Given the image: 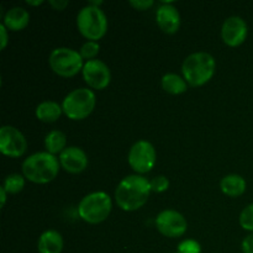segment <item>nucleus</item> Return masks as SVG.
Here are the masks:
<instances>
[{
    "label": "nucleus",
    "mask_w": 253,
    "mask_h": 253,
    "mask_svg": "<svg viewBox=\"0 0 253 253\" xmlns=\"http://www.w3.org/2000/svg\"><path fill=\"white\" fill-rule=\"evenodd\" d=\"M151 192V183L147 178L140 174L127 175L116 187V204L124 211H136L147 203Z\"/></svg>",
    "instance_id": "obj_1"
},
{
    "label": "nucleus",
    "mask_w": 253,
    "mask_h": 253,
    "mask_svg": "<svg viewBox=\"0 0 253 253\" xmlns=\"http://www.w3.org/2000/svg\"><path fill=\"white\" fill-rule=\"evenodd\" d=\"M59 160L46 152H37L27 157L22 163V174L35 184H47L58 175Z\"/></svg>",
    "instance_id": "obj_2"
},
{
    "label": "nucleus",
    "mask_w": 253,
    "mask_h": 253,
    "mask_svg": "<svg viewBox=\"0 0 253 253\" xmlns=\"http://www.w3.org/2000/svg\"><path fill=\"white\" fill-rule=\"evenodd\" d=\"M216 62L207 52H195L189 54L182 64V73L190 86H202L214 77Z\"/></svg>",
    "instance_id": "obj_3"
},
{
    "label": "nucleus",
    "mask_w": 253,
    "mask_h": 253,
    "mask_svg": "<svg viewBox=\"0 0 253 253\" xmlns=\"http://www.w3.org/2000/svg\"><path fill=\"white\" fill-rule=\"evenodd\" d=\"M77 27L88 41L98 42L108 31V17L100 7L88 4L77 15Z\"/></svg>",
    "instance_id": "obj_4"
},
{
    "label": "nucleus",
    "mask_w": 253,
    "mask_h": 253,
    "mask_svg": "<svg viewBox=\"0 0 253 253\" xmlns=\"http://www.w3.org/2000/svg\"><path fill=\"white\" fill-rule=\"evenodd\" d=\"M113 209L111 198L104 192H94L85 195L78 205V214L82 220L91 225L105 221Z\"/></svg>",
    "instance_id": "obj_5"
},
{
    "label": "nucleus",
    "mask_w": 253,
    "mask_h": 253,
    "mask_svg": "<svg viewBox=\"0 0 253 253\" xmlns=\"http://www.w3.org/2000/svg\"><path fill=\"white\" fill-rule=\"evenodd\" d=\"M96 98L91 89L78 88L72 90L62 101V109L71 120H84L93 113Z\"/></svg>",
    "instance_id": "obj_6"
},
{
    "label": "nucleus",
    "mask_w": 253,
    "mask_h": 253,
    "mask_svg": "<svg viewBox=\"0 0 253 253\" xmlns=\"http://www.w3.org/2000/svg\"><path fill=\"white\" fill-rule=\"evenodd\" d=\"M52 71L63 78H72L83 71V57L78 51L68 47H58L51 52L48 58Z\"/></svg>",
    "instance_id": "obj_7"
},
{
    "label": "nucleus",
    "mask_w": 253,
    "mask_h": 253,
    "mask_svg": "<svg viewBox=\"0 0 253 253\" xmlns=\"http://www.w3.org/2000/svg\"><path fill=\"white\" fill-rule=\"evenodd\" d=\"M127 161L130 167L141 175L153 169L157 161V153L152 143L146 140H140L133 143L128 151Z\"/></svg>",
    "instance_id": "obj_8"
},
{
    "label": "nucleus",
    "mask_w": 253,
    "mask_h": 253,
    "mask_svg": "<svg viewBox=\"0 0 253 253\" xmlns=\"http://www.w3.org/2000/svg\"><path fill=\"white\" fill-rule=\"evenodd\" d=\"M156 227L166 237L177 239L183 236L188 229L185 217L177 210H163L156 217Z\"/></svg>",
    "instance_id": "obj_9"
},
{
    "label": "nucleus",
    "mask_w": 253,
    "mask_h": 253,
    "mask_svg": "<svg viewBox=\"0 0 253 253\" xmlns=\"http://www.w3.org/2000/svg\"><path fill=\"white\" fill-rule=\"evenodd\" d=\"M27 150L25 136L14 126H2L0 128V152L6 157L19 158Z\"/></svg>",
    "instance_id": "obj_10"
},
{
    "label": "nucleus",
    "mask_w": 253,
    "mask_h": 253,
    "mask_svg": "<svg viewBox=\"0 0 253 253\" xmlns=\"http://www.w3.org/2000/svg\"><path fill=\"white\" fill-rule=\"evenodd\" d=\"M83 78L84 82L90 86L91 89L103 90L110 84L111 72L106 63L100 59H91L86 61L83 67Z\"/></svg>",
    "instance_id": "obj_11"
},
{
    "label": "nucleus",
    "mask_w": 253,
    "mask_h": 253,
    "mask_svg": "<svg viewBox=\"0 0 253 253\" xmlns=\"http://www.w3.org/2000/svg\"><path fill=\"white\" fill-rule=\"evenodd\" d=\"M249 35L246 21L240 16H231L226 19L221 27V37L225 44L237 47L245 42Z\"/></svg>",
    "instance_id": "obj_12"
},
{
    "label": "nucleus",
    "mask_w": 253,
    "mask_h": 253,
    "mask_svg": "<svg viewBox=\"0 0 253 253\" xmlns=\"http://www.w3.org/2000/svg\"><path fill=\"white\" fill-rule=\"evenodd\" d=\"M59 163L66 172L78 174L88 167V157L82 148L71 146L59 155Z\"/></svg>",
    "instance_id": "obj_13"
},
{
    "label": "nucleus",
    "mask_w": 253,
    "mask_h": 253,
    "mask_svg": "<svg viewBox=\"0 0 253 253\" xmlns=\"http://www.w3.org/2000/svg\"><path fill=\"white\" fill-rule=\"evenodd\" d=\"M156 20L163 32L173 35L180 27L179 11L172 5V2H163L156 12Z\"/></svg>",
    "instance_id": "obj_14"
},
{
    "label": "nucleus",
    "mask_w": 253,
    "mask_h": 253,
    "mask_svg": "<svg viewBox=\"0 0 253 253\" xmlns=\"http://www.w3.org/2000/svg\"><path fill=\"white\" fill-rule=\"evenodd\" d=\"M63 237L56 230H47L40 236L39 253H61L63 250Z\"/></svg>",
    "instance_id": "obj_15"
},
{
    "label": "nucleus",
    "mask_w": 253,
    "mask_h": 253,
    "mask_svg": "<svg viewBox=\"0 0 253 253\" xmlns=\"http://www.w3.org/2000/svg\"><path fill=\"white\" fill-rule=\"evenodd\" d=\"M30 14L26 9L20 6L7 10L4 16V26L10 31H21L29 25Z\"/></svg>",
    "instance_id": "obj_16"
},
{
    "label": "nucleus",
    "mask_w": 253,
    "mask_h": 253,
    "mask_svg": "<svg viewBox=\"0 0 253 253\" xmlns=\"http://www.w3.org/2000/svg\"><path fill=\"white\" fill-rule=\"evenodd\" d=\"M246 180L239 174H229L224 177L220 182V188L225 195L231 198H237L242 195L246 190Z\"/></svg>",
    "instance_id": "obj_17"
},
{
    "label": "nucleus",
    "mask_w": 253,
    "mask_h": 253,
    "mask_svg": "<svg viewBox=\"0 0 253 253\" xmlns=\"http://www.w3.org/2000/svg\"><path fill=\"white\" fill-rule=\"evenodd\" d=\"M62 113H63L62 105L52 100L42 101L36 108V118L40 121H43L47 124L56 123L61 118Z\"/></svg>",
    "instance_id": "obj_18"
},
{
    "label": "nucleus",
    "mask_w": 253,
    "mask_h": 253,
    "mask_svg": "<svg viewBox=\"0 0 253 253\" xmlns=\"http://www.w3.org/2000/svg\"><path fill=\"white\" fill-rule=\"evenodd\" d=\"M162 88L163 90L167 91L168 94L172 95H179L187 91L188 83L184 78L175 73H167L162 77Z\"/></svg>",
    "instance_id": "obj_19"
},
{
    "label": "nucleus",
    "mask_w": 253,
    "mask_h": 253,
    "mask_svg": "<svg viewBox=\"0 0 253 253\" xmlns=\"http://www.w3.org/2000/svg\"><path fill=\"white\" fill-rule=\"evenodd\" d=\"M67 145V137L62 131L59 130H52L44 137V147H46L47 152L51 155H61L64 150H66Z\"/></svg>",
    "instance_id": "obj_20"
},
{
    "label": "nucleus",
    "mask_w": 253,
    "mask_h": 253,
    "mask_svg": "<svg viewBox=\"0 0 253 253\" xmlns=\"http://www.w3.org/2000/svg\"><path fill=\"white\" fill-rule=\"evenodd\" d=\"M2 187L9 194H17V193L24 189L25 178L22 175L17 174V173H12V174H9L5 178Z\"/></svg>",
    "instance_id": "obj_21"
},
{
    "label": "nucleus",
    "mask_w": 253,
    "mask_h": 253,
    "mask_svg": "<svg viewBox=\"0 0 253 253\" xmlns=\"http://www.w3.org/2000/svg\"><path fill=\"white\" fill-rule=\"evenodd\" d=\"M99 51H100V44L95 41H86L83 46L79 49V53L83 57V59H95V57L98 56Z\"/></svg>",
    "instance_id": "obj_22"
},
{
    "label": "nucleus",
    "mask_w": 253,
    "mask_h": 253,
    "mask_svg": "<svg viewBox=\"0 0 253 253\" xmlns=\"http://www.w3.org/2000/svg\"><path fill=\"white\" fill-rule=\"evenodd\" d=\"M240 225L244 230L253 232V204L247 205L240 214Z\"/></svg>",
    "instance_id": "obj_23"
},
{
    "label": "nucleus",
    "mask_w": 253,
    "mask_h": 253,
    "mask_svg": "<svg viewBox=\"0 0 253 253\" xmlns=\"http://www.w3.org/2000/svg\"><path fill=\"white\" fill-rule=\"evenodd\" d=\"M202 247L195 240H184L178 245V253H200Z\"/></svg>",
    "instance_id": "obj_24"
},
{
    "label": "nucleus",
    "mask_w": 253,
    "mask_h": 253,
    "mask_svg": "<svg viewBox=\"0 0 253 253\" xmlns=\"http://www.w3.org/2000/svg\"><path fill=\"white\" fill-rule=\"evenodd\" d=\"M151 189L155 193H163L169 188V180L165 175H157L150 180Z\"/></svg>",
    "instance_id": "obj_25"
},
{
    "label": "nucleus",
    "mask_w": 253,
    "mask_h": 253,
    "mask_svg": "<svg viewBox=\"0 0 253 253\" xmlns=\"http://www.w3.org/2000/svg\"><path fill=\"white\" fill-rule=\"evenodd\" d=\"M153 4H155L153 0H131L130 1L131 6L135 7L136 10H140V11L150 9L151 6H153Z\"/></svg>",
    "instance_id": "obj_26"
},
{
    "label": "nucleus",
    "mask_w": 253,
    "mask_h": 253,
    "mask_svg": "<svg viewBox=\"0 0 253 253\" xmlns=\"http://www.w3.org/2000/svg\"><path fill=\"white\" fill-rule=\"evenodd\" d=\"M242 252L253 253V232L245 237L244 241H242Z\"/></svg>",
    "instance_id": "obj_27"
},
{
    "label": "nucleus",
    "mask_w": 253,
    "mask_h": 253,
    "mask_svg": "<svg viewBox=\"0 0 253 253\" xmlns=\"http://www.w3.org/2000/svg\"><path fill=\"white\" fill-rule=\"evenodd\" d=\"M0 36H1V40H0V43L1 44H0V47H1V49H5L9 39H7V29L4 26V24L0 25Z\"/></svg>",
    "instance_id": "obj_28"
},
{
    "label": "nucleus",
    "mask_w": 253,
    "mask_h": 253,
    "mask_svg": "<svg viewBox=\"0 0 253 253\" xmlns=\"http://www.w3.org/2000/svg\"><path fill=\"white\" fill-rule=\"evenodd\" d=\"M49 5H51L54 10L62 11V10H64L67 7L68 1H67V0H51V1H49Z\"/></svg>",
    "instance_id": "obj_29"
},
{
    "label": "nucleus",
    "mask_w": 253,
    "mask_h": 253,
    "mask_svg": "<svg viewBox=\"0 0 253 253\" xmlns=\"http://www.w3.org/2000/svg\"><path fill=\"white\" fill-rule=\"evenodd\" d=\"M6 190L4 189V187H0V199H1V203H0V207H4L5 205V203H6Z\"/></svg>",
    "instance_id": "obj_30"
},
{
    "label": "nucleus",
    "mask_w": 253,
    "mask_h": 253,
    "mask_svg": "<svg viewBox=\"0 0 253 253\" xmlns=\"http://www.w3.org/2000/svg\"><path fill=\"white\" fill-rule=\"evenodd\" d=\"M42 0H37V1H31V0H27L26 4L27 5H32V6H36V5H41L42 4Z\"/></svg>",
    "instance_id": "obj_31"
}]
</instances>
